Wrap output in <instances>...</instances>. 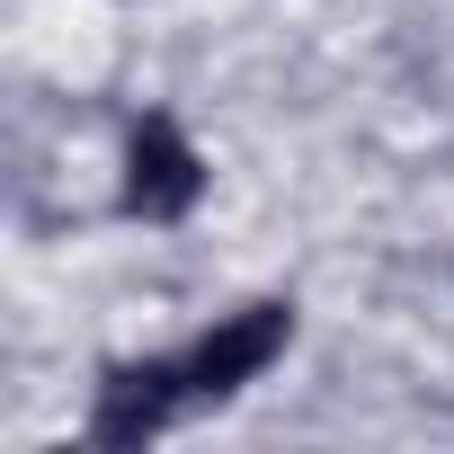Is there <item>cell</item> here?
<instances>
[{"mask_svg":"<svg viewBox=\"0 0 454 454\" xmlns=\"http://www.w3.org/2000/svg\"><path fill=\"white\" fill-rule=\"evenodd\" d=\"M286 339H294V312H286V303H250V312H232V321H214V330L178 356L187 401H232L241 383H259V374L286 356Z\"/></svg>","mask_w":454,"mask_h":454,"instance_id":"6da1fadb","label":"cell"},{"mask_svg":"<svg viewBox=\"0 0 454 454\" xmlns=\"http://www.w3.org/2000/svg\"><path fill=\"white\" fill-rule=\"evenodd\" d=\"M196 196H205V160H196V143H187L169 116H143L134 143H125V214H143V223H178Z\"/></svg>","mask_w":454,"mask_h":454,"instance_id":"7a4b0ae2","label":"cell"},{"mask_svg":"<svg viewBox=\"0 0 454 454\" xmlns=\"http://www.w3.org/2000/svg\"><path fill=\"white\" fill-rule=\"evenodd\" d=\"M178 410H187V374H178V356H143V365H116V374L98 383L90 436H98V445H143V436H160Z\"/></svg>","mask_w":454,"mask_h":454,"instance_id":"3957f363","label":"cell"}]
</instances>
